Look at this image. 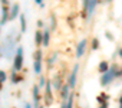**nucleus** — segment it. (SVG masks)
Masks as SVG:
<instances>
[{
    "mask_svg": "<svg viewBox=\"0 0 122 108\" xmlns=\"http://www.w3.org/2000/svg\"><path fill=\"white\" fill-rule=\"evenodd\" d=\"M52 102H53V99H52V85H50V82H47L46 84V104L50 105Z\"/></svg>",
    "mask_w": 122,
    "mask_h": 108,
    "instance_id": "5",
    "label": "nucleus"
},
{
    "mask_svg": "<svg viewBox=\"0 0 122 108\" xmlns=\"http://www.w3.org/2000/svg\"><path fill=\"white\" fill-rule=\"evenodd\" d=\"M37 26H39V27H42V26H43V22H42V20H39V22H37Z\"/></svg>",
    "mask_w": 122,
    "mask_h": 108,
    "instance_id": "29",
    "label": "nucleus"
},
{
    "mask_svg": "<svg viewBox=\"0 0 122 108\" xmlns=\"http://www.w3.org/2000/svg\"><path fill=\"white\" fill-rule=\"evenodd\" d=\"M35 2H36V3H37V5H40V6H42V7H43V3H42V0H35Z\"/></svg>",
    "mask_w": 122,
    "mask_h": 108,
    "instance_id": "28",
    "label": "nucleus"
},
{
    "mask_svg": "<svg viewBox=\"0 0 122 108\" xmlns=\"http://www.w3.org/2000/svg\"><path fill=\"white\" fill-rule=\"evenodd\" d=\"M88 7H89V0H83V9L86 13H88Z\"/></svg>",
    "mask_w": 122,
    "mask_h": 108,
    "instance_id": "23",
    "label": "nucleus"
},
{
    "mask_svg": "<svg viewBox=\"0 0 122 108\" xmlns=\"http://www.w3.org/2000/svg\"><path fill=\"white\" fill-rule=\"evenodd\" d=\"M20 23H22V32L26 30V20H25V15H20Z\"/></svg>",
    "mask_w": 122,
    "mask_h": 108,
    "instance_id": "15",
    "label": "nucleus"
},
{
    "mask_svg": "<svg viewBox=\"0 0 122 108\" xmlns=\"http://www.w3.org/2000/svg\"><path fill=\"white\" fill-rule=\"evenodd\" d=\"M98 46H99L98 39H93V40H92V49H98Z\"/></svg>",
    "mask_w": 122,
    "mask_h": 108,
    "instance_id": "22",
    "label": "nucleus"
},
{
    "mask_svg": "<svg viewBox=\"0 0 122 108\" xmlns=\"http://www.w3.org/2000/svg\"><path fill=\"white\" fill-rule=\"evenodd\" d=\"M33 99H35V104L37 105V102H39V86L33 88Z\"/></svg>",
    "mask_w": 122,
    "mask_h": 108,
    "instance_id": "12",
    "label": "nucleus"
},
{
    "mask_svg": "<svg viewBox=\"0 0 122 108\" xmlns=\"http://www.w3.org/2000/svg\"><path fill=\"white\" fill-rule=\"evenodd\" d=\"M99 108H108V102H105V104H102Z\"/></svg>",
    "mask_w": 122,
    "mask_h": 108,
    "instance_id": "27",
    "label": "nucleus"
},
{
    "mask_svg": "<svg viewBox=\"0 0 122 108\" xmlns=\"http://www.w3.org/2000/svg\"><path fill=\"white\" fill-rule=\"evenodd\" d=\"M6 78H7V76H6V72H5V71H0V82H5Z\"/></svg>",
    "mask_w": 122,
    "mask_h": 108,
    "instance_id": "20",
    "label": "nucleus"
},
{
    "mask_svg": "<svg viewBox=\"0 0 122 108\" xmlns=\"http://www.w3.org/2000/svg\"><path fill=\"white\" fill-rule=\"evenodd\" d=\"M116 74H118V71H116V65H112V68H111L108 72H105L103 76L101 78V84H102V85H108V84L116 76Z\"/></svg>",
    "mask_w": 122,
    "mask_h": 108,
    "instance_id": "1",
    "label": "nucleus"
},
{
    "mask_svg": "<svg viewBox=\"0 0 122 108\" xmlns=\"http://www.w3.org/2000/svg\"><path fill=\"white\" fill-rule=\"evenodd\" d=\"M72 105H73V95H71L69 99L66 101V108H72Z\"/></svg>",
    "mask_w": 122,
    "mask_h": 108,
    "instance_id": "19",
    "label": "nucleus"
},
{
    "mask_svg": "<svg viewBox=\"0 0 122 108\" xmlns=\"http://www.w3.org/2000/svg\"><path fill=\"white\" fill-rule=\"evenodd\" d=\"M56 58H57V55H56V53H53V55L50 56V61H49V65L52 66V64H53V61H56Z\"/></svg>",
    "mask_w": 122,
    "mask_h": 108,
    "instance_id": "24",
    "label": "nucleus"
},
{
    "mask_svg": "<svg viewBox=\"0 0 122 108\" xmlns=\"http://www.w3.org/2000/svg\"><path fill=\"white\" fill-rule=\"evenodd\" d=\"M53 84H55V89H59L60 88V78L56 76V79H53Z\"/></svg>",
    "mask_w": 122,
    "mask_h": 108,
    "instance_id": "18",
    "label": "nucleus"
},
{
    "mask_svg": "<svg viewBox=\"0 0 122 108\" xmlns=\"http://www.w3.org/2000/svg\"><path fill=\"white\" fill-rule=\"evenodd\" d=\"M0 88H2V82H0Z\"/></svg>",
    "mask_w": 122,
    "mask_h": 108,
    "instance_id": "34",
    "label": "nucleus"
},
{
    "mask_svg": "<svg viewBox=\"0 0 122 108\" xmlns=\"http://www.w3.org/2000/svg\"><path fill=\"white\" fill-rule=\"evenodd\" d=\"M85 48H86V39H83V40H81V42L78 43V48H76V56H78V58H81V56L83 55Z\"/></svg>",
    "mask_w": 122,
    "mask_h": 108,
    "instance_id": "4",
    "label": "nucleus"
},
{
    "mask_svg": "<svg viewBox=\"0 0 122 108\" xmlns=\"http://www.w3.org/2000/svg\"><path fill=\"white\" fill-rule=\"evenodd\" d=\"M121 108H122V105H121Z\"/></svg>",
    "mask_w": 122,
    "mask_h": 108,
    "instance_id": "36",
    "label": "nucleus"
},
{
    "mask_svg": "<svg viewBox=\"0 0 122 108\" xmlns=\"http://www.w3.org/2000/svg\"><path fill=\"white\" fill-rule=\"evenodd\" d=\"M106 99H108V95H105V94H102V95H99V97H98L99 104H105V102H106Z\"/></svg>",
    "mask_w": 122,
    "mask_h": 108,
    "instance_id": "16",
    "label": "nucleus"
},
{
    "mask_svg": "<svg viewBox=\"0 0 122 108\" xmlns=\"http://www.w3.org/2000/svg\"><path fill=\"white\" fill-rule=\"evenodd\" d=\"M49 38H50L49 30H45L43 32V46H47L49 45Z\"/></svg>",
    "mask_w": 122,
    "mask_h": 108,
    "instance_id": "11",
    "label": "nucleus"
},
{
    "mask_svg": "<svg viewBox=\"0 0 122 108\" xmlns=\"http://www.w3.org/2000/svg\"><path fill=\"white\" fill-rule=\"evenodd\" d=\"M95 5H96V0H89V7H88V13H89V16H91V15L93 13Z\"/></svg>",
    "mask_w": 122,
    "mask_h": 108,
    "instance_id": "13",
    "label": "nucleus"
},
{
    "mask_svg": "<svg viewBox=\"0 0 122 108\" xmlns=\"http://www.w3.org/2000/svg\"><path fill=\"white\" fill-rule=\"evenodd\" d=\"M55 26H56V19H55V16L52 15V27L55 29Z\"/></svg>",
    "mask_w": 122,
    "mask_h": 108,
    "instance_id": "26",
    "label": "nucleus"
},
{
    "mask_svg": "<svg viewBox=\"0 0 122 108\" xmlns=\"http://www.w3.org/2000/svg\"><path fill=\"white\" fill-rule=\"evenodd\" d=\"M25 108H32V105H30V104H26V107H25Z\"/></svg>",
    "mask_w": 122,
    "mask_h": 108,
    "instance_id": "31",
    "label": "nucleus"
},
{
    "mask_svg": "<svg viewBox=\"0 0 122 108\" xmlns=\"http://www.w3.org/2000/svg\"><path fill=\"white\" fill-rule=\"evenodd\" d=\"M17 15H19V5L16 3V5H13V7H12L10 19H12V20H13V19H16V17H17Z\"/></svg>",
    "mask_w": 122,
    "mask_h": 108,
    "instance_id": "8",
    "label": "nucleus"
},
{
    "mask_svg": "<svg viewBox=\"0 0 122 108\" xmlns=\"http://www.w3.org/2000/svg\"><path fill=\"white\" fill-rule=\"evenodd\" d=\"M119 102H121V105H122V95H121V98H119Z\"/></svg>",
    "mask_w": 122,
    "mask_h": 108,
    "instance_id": "33",
    "label": "nucleus"
},
{
    "mask_svg": "<svg viewBox=\"0 0 122 108\" xmlns=\"http://www.w3.org/2000/svg\"><path fill=\"white\" fill-rule=\"evenodd\" d=\"M35 72L36 74L42 72V61H35Z\"/></svg>",
    "mask_w": 122,
    "mask_h": 108,
    "instance_id": "14",
    "label": "nucleus"
},
{
    "mask_svg": "<svg viewBox=\"0 0 122 108\" xmlns=\"http://www.w3.org/2000/svg\"><path fill=\"white\" fill-rule=\"evenodd\" d=\"M39 108H43V107H39Z\"/></svg>",
    "mask_w": 122,
    "mask_h": 108,
    "instance_id": "35",
    "label": "nucleus"
},
{
    "mask_svg": "<svg viewBox=\"0 0 122 108\" xmlns=\"http://www.w3.org/2000/svg\"><path fill=\"white\" fill-rule=\"evenodd\" d=\"M99 71H101L102 74H105V72H108V71H109V65H108V62H106V61H102V62L99 64Z\"/></svg>",
    "mask_w": 122,
    "mask_h": 108,
    "instance_id": "9",
    "label": "nucleus"
},
{
    "mask_svg": "<svg viewBox=\"0 0 122 108\" xmlns=\"http://www.w3.org/2000/svg\"><path fill=\"white\" fill-rule=\"evenodd\" d=\"M35 61H42V50L40 49H37L35 52Z\"/></svg>",
    "mask_w": 122,
    "mask_h": 108,
    "instance_id": "17",
    "label": "nucleus"
},
{
    "mask_svg": "<svg viewBox=\"0 0 122 108\" xmlns=\"http://www.w3.org/2000/svg\"><path fill=\"white\" fill-rule=\"evenodd\" d=\"M46 84H47V82H46V79H45V78H43V76H42V78H40V86H42V88H43V86H45V85H46Z\"/></svg>",
    "mask_w": 122,
    "mask_h": 108,
    "instance_id": "25",
    "label": "nucleus"
},
{
    "mask_svg": "<svg viewBox=\"0 0 122 108\" xmlns=\"http://www.w3.org/2000/svg\"><path fill=\"white\" fill-rule=\"evenodd\" d=\"M69 89H71V86L69 85H65L63 88H62V98H63V101H68L69 99Z\"/></svg>",
    "mask_w": 122,
    "mask_h": 108,
    "instance_id": "6",
    "label": "nucleus"
},
{
    "mask_svg": "<svg viewBox=\"0 0 122 108\" xmlns=\"http://www.w3.org/2000/svg\"><path fill=\"white\" fill-rule=\"evenodd\" d=\"M12 81H13V82H20V81H22V76H19V75L13 74V76H12Z\"/></svg>",
    "mask_w": 122,
    "mask_h": 108,
    "instance_id": "21",
    "label": "nucleus"
},
{
    "mask_svg": "<svg viewBox=\"0 0 122 108\" xmlns=\"http://www.w3.org/2000/svg\"><path fill=\"white\" fill-rule=\"evenodd\" d=\"M35 40H36V45H43V32L42 30H37L36 32Z\"/></svg>",
    "mask_w": 122,
    "mask_h": 108,
    "instance_id": "7",
    "label": "nucleus"
},
{
    "mask_svg": "<svg viewBox=\"0 0 122 108\" xmlns=\"http://www.w3.org/2000/svg\"><path fill=\"white\" fill-rule=\"evenodd\" d=\"M22 65H23V48L20 46L16 50V58H15V64H13L15 71H20Z\"/></svg>",
    "mask_w": 122,
    "mask_h": 108,
    "instance_id": "2",
    "label": "nucleus"
},
{
    "mask_svg": "<svg viewBox=\"0 0 122 108\" xmlns=\"http://www.w3.org/2000/svg\"><path fill=\"white\" fill-rule=\"evenodd\" d=\"M2 3H3V6H7V0H2Z\"/></svg>",
    "mask_w": 122,
    "mask_h": 108,
    "instance_id": "30",
    "label": "nucleus"
},
{
    "mask_svg": "<svg viewBox=\"0 0 122 108\" xmlns=\"http://www.w3.org/2000/svg\"><path fill=\"white\" fill-rule=\"evenodd\" d=\"M78 71H79V65H75L72 74H71V78H69V86L71 88H75L76 85V75H78Z\"/></svg>",
    "mask_w": 122,
    "mask_h": 108,
    "instance_id": "3",
    "label": "nucleus"
},
{
    "mask_svg": "<svg viewBox=\"0 0 122 108\" xmlns=\"http://www.w3.org/2000/svg\"><path fill=\"white\" fill-rule=\"evenodd\" d=\"M119 56H121V58H122V49H121V50H119Z\"/></svg>",
    "mask_w": 122,
    "mask_h": 108,
    "instance_id": "32",
    "label": "nucleus"
},
{
    "mask_svg": "<svg viewBox=\"0 0 122 108\" xmlns=\"http://www.w3.org/2000/svg\"><path fill=\"white\" fill-rule=\"evenodd\" d=\"M2 10H3V17H2V25H3V23H6V22H7V13H9V7H7V6H3V9H2Z\"/></svg>",
    "mask_w": 122,
    "mask_h": 108,
    "instance_id": "10",
    "label": "nucleus"
}]
</instances>
